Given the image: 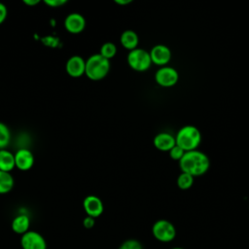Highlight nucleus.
Wrapping results in <instances>:
<instances>
[{"instance_id":"nucleus-1","label":"nucleus","mask_w":249,"mask_h":249,"mask_svg":"<svg viewBox=\"0 0 249 249\" xmlns=\"http://www.w3.org/2000/svg\"><path fill=\"white\" fill-rule=\"evenodd\" d=\"M181 172H186L192 176H200L207 172L210 166V160L206 154L201 151L193 150L185 152L179 160Z\"/></svg>"},{"instance_id":"nucleus-2","label":"nucleus","mask_w":249,"mask_h":249,"mask_svg":"<svg viewBox=\"0 0 249 249\" xmlns=\"http://www.w3.org/2000/svg\"><path fill=\"white\" fill-rule=\"evenodd\" d=\"M201 141L199 129L192 124L181 127L175 136V143L185 152L196 150Z\"/></svg>"},{"instance_id":"nucleus-3","label":"nucleus","mask_w":249,"mask_h":249,"mask_svg":"<svg viewBox=\"0 0 249 249\" xmlns=\"http://www.w3.org/2000/svg\"><path fill=\"white\" fill-rule=\"evenodd\" d=\"M110 67V60L99 53H93L86 60L85 74L91 81H100L107 76Z\"/></svg>"},{"instance_id":"nucleus-4","label":"nucleus","mask_w":249,"mask_h":249,"mask_svg":"<svg viewBox=\"0 0 249 249\" xmlns=\"http://www.w3.org/2000/svg\"><path fill=\"white\" fill-rule=\"evenodd\" d=\"M152 234L160 242L168 243L176 237V228L168 220H157L152 226Z\"/></svg>"},{"instance_id":"nucleus-5","label":"nucleus","mask_w":249,"mask_h":249,"mask_svg":"<svg viewBox=\"0 0 249 249\" xmlns=\"http://www.w3.org/2000/svg\"><path fill=\"white\" fill-rule=\"evenodd\" d=\"M126 60L129 67L137 72H143L148 70L152 64L149 52L140 48L129 51Z\"/></svg>"},{"instance_id":"nucleus-6","label":"nucleus","mask_w":249,"mask_h":249,"mask_svg":"<svg viewBox=\"0 0 249 249\" xmlns=\"http://www.w3.org/2000/svg\"><path fill=\"white\" fill-rule=\"evenodd\" d=\"M179 74L177 70L170 66L160 67L155 74V80L157 84L163 88H170L177 84Z\"/></svg>"},{"instance_id":"nucleus-7","label":"nucleus","mask_w":249,"mask_h":249,"mask_svg":"<svg viewBox=\"0 0 249 249\" xmlns=\"http://www.w3.org/2000/svg\"><path fill=\"white\" fill-rule=\"evenodd\" d=\"M20 246L22 249H47V241L38 231H28L21 235Z\"/></svg>"},{"instance_id":"nucleus-8","label":"nucleus","mask_w":249,"mask_h":249,"mask_svg":"<svg viewBox=\"0 0 249 249\" xmlns=\"http://www.w3.org/2000/svg\"><path fill=\"white\" fill-rule=\"evenodd\" d=\"M83 207L87 216L92 217L94 219L99 217L104 210L102 200L94 195H89L84 198Z\"/></svg>"},{"instance_id":"nucleus-9","label":"nucleus","mask_w":249,"mask_h":249,"mask_svg":"<svg viewBox=\"0 0 249 249\" xmlns=\"http://www.w3.org/2000/svg\"><path fill=\"white\" fill-rule=\"evenodd\" d=\"M86 24H87V21L85 17L76 12L68 14L64 19L65 29L72 34H78L84 31Z\"/></svg>"},{"instance_id":"nucleus-10","label":"nucleus","mask_w":249,"mask_h":249,"mask_svg":"<svg viewBox=\"0 0 249 249\" xmlns=\"http://www.w3.org/2000/svg\"><path fill=\"white\" fill-rule=\"evenodd\" d=\"M152 63L160 66H165L170 58H171V51L170 49L162 44H159L154 46L149 52Z\"/></svg>"},{"instance_id":"nucleus-11","label":"nucleus","mask_w":249,"mask_h":249,"mask_svg":"<svg viewBox=\"0 0 249 249\" xmlns=\"http://www.w3.org/2000/svg\"><path fill=\"white\" fill-rule=\"evenodd\" d=\"M65 70L69 76L73 78H79L85 74L86 60L81 55L74 54L67 59Z\"/></svg>"},{"instance_id":"nucleus-12","label":"nucleus","mask_w":249,"mask_h":249,"mask_svg":"<svg viewBox=\"0 0 249 249\" xmlns=\"http://www.w3.org/2000/svg\"><path fill=\"white\" fill-rule=\"evenodd\" d=\"M14 155H15V164L18 169L26 171L33 166L34 156L30 150L26 148H21V149H18Z\"/></svg>"},{"instance_id":"nucleus-13","label":"nucleus","mask_w":249,"mask_h":249,"mask_svg":"<svg viewBox=\"0 0 249 249\" xmlns=\"http://www.w3.org/2000/svg\"><path fill=\"white\" fill-rule=\"evenodd\" d=\"M154 146L162 152H169L175 146V136L169 132H160L153 140Z\"/></svg>"},{"instance_id":"nucleus-14","label":"nucleus","mask_w":249,"mask_h":249,"mask_svg":"<svg viewBox=\"0 0 249 249\" xmlns=\"http://www.w3.org/2000/svg\"><path fill=\"white\" fill-rule=\"evenodd\" d=\"M11 228L13 230L14 232L18 233V234H24L25 232H27L30 228V218L28 215L24 214V213H20L18 215H17L11 224Z\"/></svg>"},{"instance_id":"nucleus-15","label":"nucleus","mask_w":249,"mask_h":249,"mask_svg":"<svg viewBox=\"0 0 249 249\" xmlns=\"http://www.w3.org/2000/svg\"><path fill=\"white\" fill-rule=\"evenodd\" d=\"M120 42H121V45L124 49H126L128 51H132L137 48L138 43H139V38L135 31L127 29V30H124L121 34Z\"/></svg>"},{"instance_id":"nucleus-16","label":"nucleus","mask_w":249,"mask_h":249,"mask_svg":"<svg viewBox=\"0 0 249 249\" xmlns=\"http://www.w3.org/2000/svg\"><path fill=\"white\" fill-rule=\"evenodd\" d=\"M15 167V155L7 149L0 150V170L10 172Z\"/></svg>"},{"instance_id":"nucleus-17","label":"nucleus","mask_w":249,"mask_h":249,"mask_svg":"<svg viewBox=\"0 0 249 249\" xmlns=\"http://www.w3.org/2000/svg\"><path fill=\"white\" fill-rule=\"evenodd\" d=\"M15 185L14 177L10 172L0 170V195L11 192Z\"/></svg>"},{"instance_id":"nucleus-18","label":"nucleus","mask_w":249,"mask_h":249,"mask_svg":"<svg viewBox=\"0 0 249 249\" xmlns=\"http://www.w3.org/2000/svg\"><path fill=\"white\" fill-rule=\"evenodd\" d=\"M11 141V131L9 126L0 122V150L6 149Z\"/></svg>"},{"instance_id":"nucleus-19","label":"nucleus","mask_w":249,"mask_h":249,"mask_svg":"<svg viewBox=\"0 0 249 249\" xmlns=\"http://www.w3.org/2000/svg\"><path fill=\"white\" fill-rule=\"evenodd\" d=\"M194 185V176L189 173L181 172L177 177V186L181 190H189Z\"/></svg>"},{"instance_id":"nucleus-20","label":"nucleus","mask_w":249,"mask_h":249,"mask_svg":"<svg viewBox=\"0 0 249 249\" xmlns=\"http://www.w3.org/2000/svg\"><path fill=\"white\" fill-rule=\"evenodd\" d=\"M98 53L101 54L106 59L110 60L112 57H114L116 55V53H117V47L112 42H106V43L102 44Z\"/></svg>"},{"instance_id":"nucleus-21","label":"nucleus","mask_w":249,"mask_h":249,"mask_svg":"<svg viewBox=\"0 0 249 249\" xmlns=\"http://www.w3.org/2000/svg\"><path fill=\"white\" fill-rule=\"evenodd\" d=\"M118 249H144V247L138 239L128 238L123 241Z\"/></svg>"},{"instance_id":"nucleus-22","label":"nucleus","mask_w":249,"mask_h":249,"mask_svg":"<svg viewBox=\"0 0 249 249\" xmlns=\"http://www.w3.org/2000/svg\"><path fill=\"white\" fill-rule=\"evenodd\" d=\"M184 153H185V151L182 150L179 146H177V145L175 144V146L169 151V156H170V158H171L172 160L179 161V160H181V158L183 157Z\"/></svg>"},{"instance_id":"nucleus-23","label":"nucleus","mask_w":249,"mask_h":249,"mask_svg":"<svg viewBox=\"0 0 249 249\" xmlns=\"http://www.w3.org/2000/svg\"><path fill=\"white\" fill-rule=\"evenodd\" d=\"M44 3L51 8H57L67 3V0H44Z\"/></svg>"},{"instance_id":"nucleus-24","label":"nucleus","mask_w":249,"mask_h":249,"mask_svg":"<svg viewBox=\"0 0 249 249\" xmlns=\"http://www.w3.org/2000/svg\"><path fill=\"white\" fill-rule=\"evenodd\" d=\"M95 225V219L92 218V217H89V216H86L83 220V226L86 228V229H91L93 228Z\"/></svg>"},{"instance_id":"nucleus-25","label":"nucleus","mask_w":249,"mask_h":249,"mask_svg":"<svg viewBox=\"0 0 249 249\" xmlns=\"http://www.w3.org/2000/svg\"><path fill=\"white\" fill-rule=\"evenodd\" d=\"M7 16H8V9L4 3L0 2V24L5 21Z\"/></svg>"},{"instance_id":"nucleus-26","label":"nucleus","mask_w":249,"mask_h":249,"mask_svg":"<svg viewBox=\"0 0 249 249\" xmlns=\"http://www.w3.org/2000/svg\"><path fill=\"white\" fill-rule=\"evenodd\" d=\"M22 2L28 6H35L40 3V0H23Z\"/></svg>"},{"instance_id":"nucleus-27","label":"nucleus","mask_w":249,"mask_h":249,"mask_svg":"<svg viewBox=\"0 0 249 249\" xmlns=\"http://www.w3.org/2000/svg\"><path fill=\"white\" fill-rule=\"evenodd\" d=\"M115 2L119 5H126V4H129L131 1L130 0H116Z\"/></svg>"},{"instance_id":"nucleus-28","label":"nucleus","mask_w":249,"mask_h":249,"mask_svg":"<svg viewBox=\"0 0 249 249\" xmlns=\"http://www.w3.org/2000/svg\"><path fill=\"white\" fill-rule=\"evenodd\" d=\"M170 249H185V248L180 247V246H175V247H172V248H170Z\"/></svg>"}]
</instances>
